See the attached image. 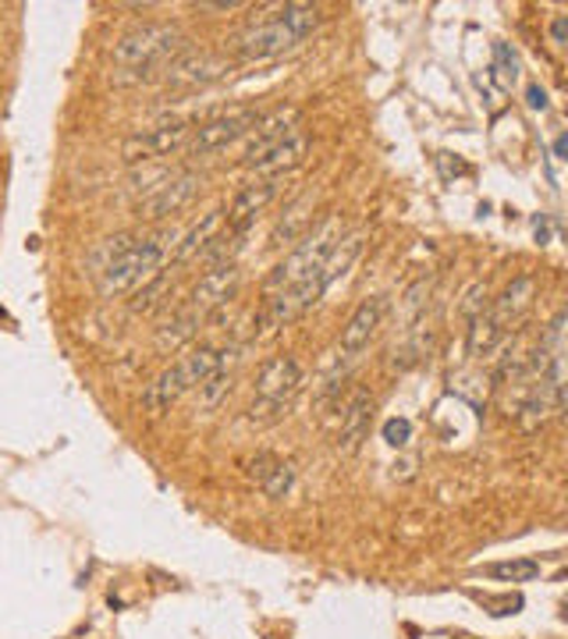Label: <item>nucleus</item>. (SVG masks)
<instances>
[{
  "instance_id": "f257e3e1",
  "label": "nucleus",
  "mask_w": 568,
  "mask_h": 639,
  "mask_svg": "<svg viewBox=\"0 0 568 639\" xmlns=\"http://www.w3.org/2000/svg\"><path fill=\"white\" fill-rule=\"evenodd\" d=\"M178 232L175 227H164L156 235H135V241L128 246L118 260H110L104 270L96 274V288L104 298H118V295H135L142 284L153 281L164 270V260L170 249L178 246Z\"/></svg>"
},
{
  "instance_id": "f03ea898",
  "label": "nucleus",
  "mask_w": 568,
  "mask_h": 639,
  "mask_svg": "<svg viewBox=\"0 0 568 639\" xmlns=\"http://www.w3.org/2000/svg\"><path fill=\"white\" fill-rule=\"evenodd\" d=\"M320 22H323V14L317 4H284L277 8L274 19H267L235 36L232 43L235 57L238 61H267V57H277L317 33Z\"/></svg>"
},
{
  "instance_id": "7ed1b4c3",
  "label": "nucleus",
  "mask_w": 568,
  "mask_h": 639,
  "mask_svg": "<svg viewBox=\"0 0 568 639\" xmlns=\"http://www.w3.org/2000/svg\"><path fill=\"white\" fill-rule=\"evenodd\" d=\"M178 54H185L181 28L170 22H146L114 43L110 57L121 71H135V79H150L153 71L167 68Z\"/></svg>"
},
{
  "instance_id": "20e7f679",
  "label": "nucleus",
  "mask_w": 568,
  "mask_h": 639,
  "mask_svg": "<svg viewBox=\"0 0 568 639\" xmlns=\"http://www.w3.org/2000/svg\"><path fill=\"white\" fill-rule=\"evenodd\" d=\"M217 363H221V348H213V345H196L185 355H178V359L170 363L164 374H156V380L142 391V409H146L150 416H164V412L175 409L185 394L196 391L199 383L217 369Z\"/></svg>"
},
{
  "instance_id": "39448f33",
  "label": "nucleus",
  "mask_w": 568,
  "mask_h": 639,
  "mask_svg": "<svg viewBox=\"0 0 568 639\" xmlns=\"http://www.w3.org/2000/svg\"><path fill=\"white\" fill-rule=\"evenodd\" d=\"M306 383V366L295 359V355H274L267 359L260 377H256V398L249 405V423L256 426H270L277 423L288 405L295 402V394L303 391Z\"/></svg>"
},
{
  "instance_id": "423d86ee",
  "label": "nucleus",
  "mask_w": 568,
  "mask_h": 639,
  "mask_svg": "<svg viewBox=\"0 0 568 639\" xmlns=\"http://www.w3.org/2000/svg\"><path fill=\"white\" fill-rule=\"evenodd\" d=\"M341 241V227L334 221H327L317 232H309L306 238H298V246L284 256V260L267 274V284L263 292L274 295V292H284V288H295V284H303L306 277H312L320 270V263L331 256V249Z\"/></svg>"
},
{
  "instance_id": "0eeeda50",
  "label": "nucleus",
  "mask_w": 568,
  "mask_h": 639,
  "mask_svg": "<svg viewBox=\"0 0 568 639\" xmlns=\"http://www.w3.org/2000/svg\"><path fill=\"white\" fill-rule=\"evenodd\" d=\"M260 121V110L256 107H232L217 114V118L203 121L199 128H192L189 142H185V150L192 156H210V153H221L227 146H235L238 139H246L252 132V125Z\"/></svg>"
},
{
  "instance_id": "6e6552de",
  "label": "nucleus",
  "mask_w": 568,
  "mask_h": 639,
  "mask_svg": "<svg viewBox=\"0 0 568 639\" xmlns=\"http://www.w3.org/2000/svg\"><path fill=\"white\" fill-rule=\"evenodd\" d=\"M383 317H388V298L383 295H369V298H363L359 306H355V312L348 317V323L341 327V338H338L334 359H338L341 374H345V369L369 348V341H374V334L380 331Z\"/></svg>"
},
{
  "instance_id": "1a4fd4ad",
  "label": "nucleus",
  "mask_w": 568,
  "mask_h": 639,
  "mask_svg": "<svg viewBox=\"0 0 568 639\" xmlns=\"http://www.w3.org/2000/svg\"><path fill=\"white\" fill-rule=\"evenodd\" d=\"M192 135V125L185 121V118H167L161 125H150V128H142V132L135 135H128L121 142V156L128 164H146V161H156V156H167V153H175L181 150L185 142H189Z\"/></svg>"
},
{
  "instance_id": "9d476101",
  "label": "nucleus",
  "mask_w": 568,
  "mask_h": 639,
  "mask_svg": "<svg viewBox=\"0 0 568 639\" xmlns=\"http://www.w3.org/2000/svg\"><path fill=\"white\" fill-rule=\"evenodd\" d=\"M199 192H203V175H192V170L170 175L139 199V217L142 221H164V217H170V213H181L185 206H192V199Z\"/></svg>"
},
{
  "instance_id": "9b49d317",
  "label": "nucleus",
  "mask_w": 568,
  "mask_h": 639,
  "mask_svg": "<svg viewBox=\"0 0 568 639\" xmlns=\"http://www.w3.org/2000/svg\"><path fill=\"white\" fill-rule=\"evenodd\" d=\"M284 189V178H249L241 189L235 192V199L227 203L224 210V227L227 232H238V235H249L256 217L274 203Z\"/></svg>"
},
{
  "instance_id": "f8f14e48",
  "label": "nucleus",
  "mask_w": 568,
  "mask_h": 639,
  "mask_svg": "<svg viewBox=\"0 0 568 639\" xmlns=\"http://www.w3.org/2000/svg\"><path fill=\"white\" fill-rule=\"evenodd\" d=\"M232 68H235L232 57H221L213 50H185L167 64L164 79L175 90H199V85H210V82H221L224 75H232Z\"/></svg>"
},
{
  "instance_id": "ddd939ff",
  "label": "nucleus",
  "mask_w": 568,
  "mask_h": 639,
  "mask_svg": "<svg viewBox=\"0 0 568 639\" xmlns=\"http://www.w3.org/2000/svg\"><path fill=\"white\" fill-rule=\"evenodd\" d=\"M238 284H241L238 263H217L196 281V288L189 292V303L185 306H189L192 312H199V317H210L213 309L232 303V298L238 295Z\"/></svg>"
},
{
  "instance_id": "4468645a",
  "label": "nucleus",
  "mask_w": 568,
  "mask_h": 639,
  "mask_svg": "<svg viewBox=\"0 0 568 639\" xmlns=\"http://www.w3.org/2000/svg\"><path fill=\"white\" fill-rule=\"evenodd\" d=\"M298 121H303V110L298 107H274L270 114H260V121L252 125V132H249V142H246V153H241V167H252L260 156L270 150V146H277V142L295 132Z\"/></svg>"
},
{
  "instance_id": "2eb2a0df",
  "label": "nucleus",
  "mask_w": 568,
  "mask_h": 639,
  "mask_svg": "<svg viewBox=\"0 0 568 639\" xmlns=\"http://www.w3.org/2000/svg\"><path fill=\"white\" fill-rule=\"evenodd\" d=\"M363 246H366V235L363 232H352V235H341V241L331 249V256L320 263V270L312 277H306L312 284V292H317L320 298L334 288V284L341 281L352 270V263L363 256Z\"/></svg>"
},
{
  "instance_id": "dca6fc26",
  "label": "nucleus",
  "mask_w": 568,
  "mask_h": 639,
  "mask_svg": "<svg viewBox=\"0 0 568 639\" xmlns=\"http://www.w3.org/2000/svg\"><path fill=\"white\" fill-rule=\"evenodd\" d=\"M306 153H309V135L303 128H295V132L284 135L277 146H270L249 170H252V178H284L288 170H295L306 161Z\"/></svg>"
},
{
  "instance_id": "f3484780",
  "label": "nucleus",
  "mask_w": 568,
  "mask_h": 639,
  "mask_svg": "<svg viewBox=\"0 0 568 639\" xmlns=\"http://www.w3.org/2000/svg\"><path fill=\"white\" fill-rule=\"evenodd\" d=\"M246 473H249V480H256V487H260L267 497H274V501L288 497L292 487H295V469H292V462L277 459V454H270V451H260L256 459H249L246 462Z\"/></svg>"
},
{
  "instance_id": "a211bd4d",
  "label": "nucleus",
  "mask_w": 568,
  "mask_h": 639,
  "mask_svg": "<svg viewBox=\"0 0 568 639\" xmlns=\"http://www.w3.org/2000/svg\"><path fill=\"white\" fill-rule=\"evenodd\" d=\"M533 295H536V277L533 274H519L505 284V292L494 298V309L490 317L497 320L508 331L511 323H519L525 317V309L533 306Z\"/></svg>"
},
{
  "instance_id": "6ab92c4d",
  "label": "nucleus",
  "mask_w": 568,
  "mask_h": 639,
  "mask_svg": "<svg viewBox=\"0 0 568 639\" xmlns=\"http://www.w3.org/2000/svg\"><path fill=\"white\" fill-rule=\"evenodd\" d=\"M224 232V206H217V210H210V213H203L189 232H185L181 238H178V246H175V263L178 267H185V263H192V260H199L210 246H213V238H217Z\"/></svg>"
},
{
  "instance_id": "aec40b11",
  "label": "nucleus",
  "mask_w": 568,
  "mask_h": 639,
  "mask_svg": "<svg viewBox=\"0 0 568 639\" xmlns=\"http://www.w3.org/2000/svg\"><path fill=\"white\" fill-rule=\"evenodd\" d=\"M369 412H374V394L359 388V391L348 398L345 412H341V430H338V448L341 451H355L366 440Z\"/></svg>"
},
{
  "instance_id": "412c9836",
  "label": "nucleus",
  "mask_w": 568,
  "mask_h": 639,
  "mask_svg": "<svg viewBox=\"0 0 568 639\" xmlns=\"http://www.w3.org/2000/svg\"><path fill=\"white\" fill-rule=\"evenodd\" d=\"M235 363H238V348L235 345L224 348L217 369H213V374L196 388V402L199 405H203V409H217L224 402L227 391H232V383H235V369H232Z\"/></svg>"
},
{
  "instance_id": "4be33fe9",
  "label": "nucleus",
  "mask_w": 568,
  "mask_h": 639,
  "mask_svg": "<svg viewBox=\"0 0 568 639\" xmlns=\"http://www.w3.org/2000/svg\"><path fill=\"white\" fill-rule=\"evenodd\" d=\"M505 327L497 323L490 312H476L473 320H469V334H465V348L473 359H483V355H494L497 345L505 341Z\"/></svg>"
},
{
  "instance_id": "5701e85b",
  "label": "nucleus",
  "mask_w": 568,
  "mask_h": 639,
  "mask_svg": "<svg viewBox=\"0 0 568 639\" xmlns=\"http://www.w3.org/2000/svg\"><path fill=\"white\" fill-rule=\"evenodd\" d=\"M309 224H312V199L306 196V199H298L295 206H288V213L277 221L274 235H270V246H292V241L306 238Z\"/></svg>"
},
{
  "instance_id": "b1692460",
  "label": "nucleus",
  "mask_w": 568,
  "mask_h": 639,
  "mask_svg": "<svg viewBox=\"0 0 568 639\" xmlns=\"http://www.w3.org/2000/svg\"><path fill=\"white\" fill-rule=\"evenodd\" d=\"M206 317H199V312H192L189 306H181L170 312V320L156 331V345L161 348H181L185 341H192L196 338V327L203 323Z\"/></svg>"
},
{
  "instance_id": "393cba45",
  "label": "nucleus",
  "mask_w": 568,
  "mask_h": 639,
  "mask_svg": "<svg viewBox=\"0 0 568 639\" xmlns=\"http://www.w3.org/2000/svg\"><path fill=\"white\" fill-rule=\"evenodd\" d=\"M170 295V277H167V270H161L153 281H146L142 288L135 292L132 298V312H153L156 306H164V298Z\"/></svg>"
},
{
  "instance_id": "a878e982",
  "label": "nucleus",
  "mask_w": 568,
  "mask_h": 639,
  "mask_svg": "<svg viewBox=\"0 0 568 639\" xmlns=\"http://www.w3.org/2000/svg\"><path fill=\"white\" fill-rule=\"evenodd\" d=\"M483 576L490 579H505V582H530L540 576V565L530 561V558H519V561H497L490 568H483Z\"/></svg>"
},
{
  "instance_id": "bb28decb",
  "label": "nucleus",
  "mask_w": 568,
  "mask_h": 639,
  "mask_svg": "<svg viewBox=\"0 0 568 639\" xmlns=\"http://www.w3.org/2000/svg\"><path fill=\"white\" fill-rule=\"evenodd\" d=\"M383 440H388L391 448H405L412 440V423L409 419H388L383 423Z\"/></svg>"
},
{
  "instance_id": "cd10ccee",
  "label": "nucleus",
  "mask_w": 568,
  "mask_h": 639,
  "mask_svg": "<svg viewBox=\"0 0 568 639\" xmlns=\"http://www.w3.org/2000/svg\"><path fill=\"white\" fill-rule=\"evenodd\" d=\"M494 54H497V61H501L508 71H505V82H516L519 79V64H516V54H508V47L505 43H497L494 47Z\"/></svg>"
},
{
  "instance_id": "c85d7f7f",
  "label": "nucleus",
  "mask_w": 568,
  "mask_h": 639,
  "mask_svg": "<svg viewBox=\"0 0 568 639\" xmlns=\"http://www.w3.org/2000/svg\"><path fill=\"white\" fill-rule=\"evenodd\" d=\"M525 104H530L533 110H544V107H547V93L533 82L530 90H525Z\"/></svg>"
},
{
  "instance_id": "c756f323",
  "label": "nucleus",
  "mask_w": 568,
  "mask_h": 639,
  "mask_svg": "<svg viewBox=\"0 0 568 639\" xmlns=\"http://www.w3.org/2000/svg\"><path fill=\"white\" fill-rule=\"evenodd\" d=\"M565 33H568V22H565V14H558V19L551 22V39L558 43V47H565Z\"/></svg>"
},
{
  "instance_id": "7c9ffc66",
  "label": "nucleus",
  "mask_w": 568,
  "mask_h": 639,
  "mask_svg": "<svg viewBox=\"0 0 568 639\" xmlns=\"http://www.w3.org/2000/svg\"><path fill=\"white\" fill-rule=\"evenodd\" d=\"M246 4H238V0H217V4H199V11H238Z\"/></svg>"
},
{
  "instance_id": "2f4dec72",
  "label": "nucleus",
  "mask_w": 568,
  "mask_h": 639,
  "mask_svg": "<svg viewBox=\"0 0 568 639\" xmlns=\"http://www.w3.org/2000/svg\"><path fill=\"white\" fill-rule=\"evenodd\" d=\"M565 150H568V142H565V135L554 142V153H558V161H565Z\"/></svg>"
}]
</instances>
